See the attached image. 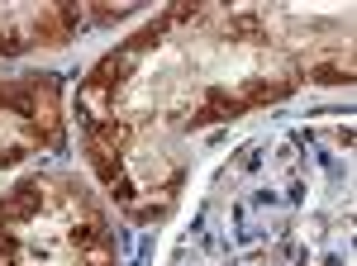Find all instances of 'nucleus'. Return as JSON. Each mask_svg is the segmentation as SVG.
I'll return each mask as SVG.
<instances>
[{
	"instance_id": "obj_4",
	"label": "nucleus",
	"mask_w": 357,
	"mask_h": 266,
	"mask_svg": "<svg viewBox=\"0 0 357 266\" xmlns=\"http://www.w3.org/2000/svg\"><path fill=\"white\" fill-rule=\"evenodd\" d=\"M138 5H105V0H48V5H0V57H24L33 48H67L82 29L110 24L134 15Z\"/></svg>"
},
{
	"instance_id": "obj_2",
	"label": "nucleus",
	"mask_w": 357,
	"mask_h": 266,
	"mask_svg": "<svg viewBox=\"0 0 357 266\" xmlns=\"http://www.w3.org/2000/svg\"><path fill=\"white\" fill-rule=\"evenodd\" d=\"M0 266H119L105 200L72 171H29L0 195Z\"/></svg>"
},
{
	"instance_id": "obj_3",
	"label": "nucleus",
	"mask_w": 357,
	"mask_h": 266,
	"mask_svg": "<svg viewBox=\"0 0 357 266\" xmlns=\"http://www.w3.org/2000/svg\"><path fill=\"white\" fill-rule=\"evenodd\" d=\"M62 100H67V86L57 72L0 77V171L62 148L67 138Z\"/></svg>"
},
{
	"instance_id": "obj_1",
	"label": "nucleus",
	"mask_w": 357,
	"mask_h": 266,
	"mask_svg": "<svg viewBox=\"0 0 357 266\" xmlns=\"http://www.w3.org/2000/svg\"><path fill=\"white\" fill-rule=\"evenodd\" d=\"M310 81H353L348 19L210 0L167 5L77 86L86 166L134 224H158L181 200L195 133L276 105Z\"/></svg>"
}]
</instances>
